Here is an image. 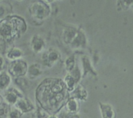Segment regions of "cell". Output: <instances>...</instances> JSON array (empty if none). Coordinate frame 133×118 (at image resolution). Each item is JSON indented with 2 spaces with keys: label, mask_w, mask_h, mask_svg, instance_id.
Listing matches in <instances>:
<instances>
[{
  "label": "cell",
  "mask_w": 133,
  "mask_h": 118,
  "mask_svg": "<svg viewBox=\"0 0 133 118\" xmlns=\"http://www.w3.org/2000/svg\"><path fill=\"white\" fill-rule=\"evenodd\" d=\"M61 58V54L56 49H49L42 56V60L46 66L51 67L53 66Z\"/></svg>",
  "instance_id": "277c9868"
},
{
  "label": "cell",
  "mask_w": 133,
  "mask_h": 118,
  "mask_svg": "<svg viewBox=\"0 0 133 118\" xmlns=\"http://www.w3.org/2000/svg\"><path fill=\"white\" fill-rule=\"evenodd\" d=\"M10 108L9 105L6 103H1L0 105V117H6L9 115Z\"/></svg>",
  "instance_id": "2e32d148"
},
{
  "label": "cell",
  "mask_w": 133,
  "mask_h": 118,
  "mask_svg": "<svg viewBox=\"0 0 133 118\" xmlns=\"http://www.w3.org/2000/svg\"><path fill=\"white\" fill-rule=\"evenodd\" d=\"M42 69L40 64H32L30 65L29 67H28L27 72L26 75H27L28 77L30 79H35L36 78L38 77L42 74Z\"/></svg>",
  "instance_id": "ba28073f"
},
{
  "label": "cell",
  "mask_w": 133,
  "mask_h": 118,
  "mask_svg": "<svg viewBox=\"0 0 133 118\" xmlns=\"http://www.w3.org/2000/svg\"><path fill=\"white\" fill-rule=\"evenodd\" d=\"M2 101H3V97H1V95H0V105H1V103H3Z\"/></svg>",
  "instance_id": "d6986e66"
},
{
  "label": "cell",
  "mask_w": 133,
  "mask_h": 118,
  "mask_svg": "<svg viewBox=\"0 0 133 118\" xmlns=\"http://www.w3.org/2000/svg\"><path fill=\"white\" fill-rule=\"evenodd\" d=\"M22 112L19 110H18L16 107L14 106L10 108V112L9 113V118H19L22 115Z\"/></svg>",
  "instance_id": "e0dca14e"
},
{
  "label": "cell",
  "mask_w": 133,
  "mask_h": 118,
  "mask_svg": "<svg viewBox=\"0 0 133 118\" xmlns=\"http://www.w3.org/2000/svg\"><path fill=\"white\" fill-rule=\"evenodd\" d=\"M29 12L35 19L43 20L48 18L50 14L49 6L42 1H36L29 7Z\"/></svg>",
  "instance_id": "7a4b0ae2"
},
{
  "label": "cell",
  "mask_w": 133,
  "mask_h": 118,
  "mask_svg": "<svg viewBox=\"0 0 133 118\" xmlns=\"http://www.w3.org/2000/svg\"><path fill=\"white\" fill-rule=\"evenodd\" d=\"M31 47L34 53L38 54L44 51L45 48V42L44 38L40 35L36 34L32 36L31 39Z\"/></svg>",
  "instance_id": "8992f818"
},
{
  "label": "cell",
  "mask_w": 133,
  "mask_h": 118,
  "mask_svg": "<svg viewBox=\"0 0 133 118\" xmlns=\"http://www.w3.org/2000/svg\"><path fill=\"white\" fill-rule=\"evenodd\" d=\"M66 108L70 112H75L79 109V102L75 98H71L66 102Z\"/></svg>",
  "instance_id": "7c38bea8"
},
{
  "label": "cell",
  "mask_w": 133,
  "mask_h": 118,
  "mask_svg": "<svg viewBox=\"0 0 133 118\" xmlns=\"http://www.w3.org/2000/svg\"><path fill=\"white\" fill-rule=\"evenodd\" d=\"M14 105L15 107L22 112V114L23 112H28L34 108V106L31 101L24 97L19 98Z\"/></svg>",
  "instance_id": "52a82bcc"
},
{
  "label": "cell",
  "mask_w": 133,
  "mask_h": 118,
  "mask_svg": "<svg viewBox=\"0 0 133 118\" xmlns=\"http://www.w3.org/2000/svg\"><path fill=\"white\" fill-rule=\"evenodd\" d=\"M5 66V61L3 57L0 54V73L3 71Z\"/></svg>",
  "instance_id": "ac0fdd59"
},
{
  "label": "cell",
  "mask_w": 133,
  "mask_h": 118,
  "mask_svg": "<svg viewBox=\"0 0 133 118\" xmlns=\"http://www.w3.org/2000/svg\"><path fill=\"white\" fill-rule=\"evenodd\" d=\"M100 109H101V114L103 118H114L115 117V113L112 107L110 105L107 103L99 102Z\"/></svg>",
  "instance_id": "30bf717a"
},
{
  "label": "cell",
  "mask_w": 133,
  "mask_h": 118,
  "mask_svg": "<svg viewBox=\"0 0 133 118\" xmlns=\"http://www.w3.org/2000/svg\"><path fill=\"white\" fill-rule=\"evenodd\" d=\"M49 118H57V117H55V116H51V117H50Z\"/></svg>",
  "instance_id": "ffe728a7"
},
{
  "label": "cell",
  "mask_w": 133,
  "mask_h": 118,
  "mask_svg": "<svg viewBox=\"0 0 133 118\" xmlns=\"http://www.w3.org/2000/svg\"><path fill=\"white\" fill-rule=\"evenodd\" d=\"M28 66L23 60L12 61L9 66V74L16 78L23 77L27 74Z\"/></svg>",
  "instance_id": "3957f363"
},
{
  "label": "cell",
  "mask_w": 133,
  "mask_h": 118,
  "mask_svg": "<svg viewBox=\"0 0 133 118\" xmlns=\"http://www.w3.org/2000/svg\"><path fill=\"white\" fill-rule=\"evenodd\" d=\"M75 96H74V98L76 99L77 98H78L82 100H84L87 98V92H86L85 89H83V87H78V88H77V90L75 92Z\"/></svg>",
  "instance_id": "4fadbf2b"
},
{
  "label": "cell",
  "mask_w": 133,
  "mask_h": 118,
  "mask_svg": "<svg viewBox=\"0 0 133 118\" xmlns=\"http://www.w3.org/2000/svg\"><path fill=\"white\" fill-rule=\"evenodd\" d=\"M65 84H66V86L67 89L71 91L74 89V84H75V80H74V77L71 75H68L64 79Z\"/></svg>",
  "instance_id": "9a60e30c"
},
{
  "label": "cell",
  "mask_w": 133,
  "mask_h": 118,
  "mask_svg": "<svg viewBox=\"0 0 133 118\" xmlns=\"http://www.w3.org/2000/svg\"><path fill=\"white\" fill-rule=\"evenodd\" d=\"M11 81V77L8 73L4 71L0 73V90L7 89Z\"/></svg>",
  "instance_id": "8fae6325"
},
{
  "label": "cell",
  "mask_w": 133,
  "mask_h": 118,
  "mask_svg": "<svg viewBox=\"0 0 133 118\" xmlns=\"http://www.w3.org/2000/svg\"><path fill=\"white\" fill-rule=\"evenodd\" d=\"M23 56V53L22 49L18 47H16L11 48L10 50L8 51L6 54V58L11 61L22 59Z\"/></svg>",
  "instance_id": "9c48e42d"
},
{
  "label": "cell",
  "mask_w": 133,
  "mask_h": 118,
  "mask_svg": "<svg viewBox=\"0 0 133 118\" xmlns=\"http://www.w3.org/2000/svg\"><path fill=\"white\" fill-rule=\"evenodd\" d=\"M9 5L5 3H0V19L4 18L9 12Z\"/></svg>",
  "instance_id": "5bb4252c"
},
{
  "label": "cell",
  "mask_w": 133,
  "mask_h": 118,
  "mask_svg": "<svg viewBox=\"0 0 133 118\" xmlns=\"http://www.w3.org/2000/svg\"><path fill=\"white\" fill-rule=\"evenodd\" d=\"M22 20L18 17L6 18L0 22V53H3L5 44L13 41L18 34L19 30L17 29V23Z\"/></svg>",
  "instance_id": "6da1fadb"
},
{
  "label": "cell",
  "mask_w": 133,
  "mask_h": 118,
  "mask_svg": "<svg viewBox=\"0 0 133 118\" xmlns=\"http://www.w3.org/2000/svg\"><path fill=\"white\" fill-rule=\"evenodd\" d=\"M22 97L23 96L22 93L14 88H8L4 93V99L9 105H14L18 100Z\"/></svg>",
  "instance_id": "5b68a950"
}]
</instances>
